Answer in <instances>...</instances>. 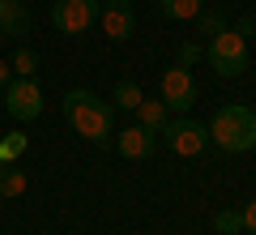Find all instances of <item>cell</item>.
<instances>
[{
  "label": "cell",
  "instance_id": "obj_3",
  "mask_svg": "<svg viewBox=\"0 0 256 235\" xmlns=\"http://www.w3.org/2000/svg\"><path fill=\"white\" fill-rule=\"evenodd\" d=\"M205 60L214 64L218 77H239L248 73V35H239L235 26H226L222 35H214L205 43Z\"/></svg>",
  "mask_w": 256,
  "mask_h": 235
},
{
  "label": "cell",
  "instance_id": "obj_19",
  "mask_svg": "<svg viewBox=\"0 0 256 235\" xmlns=\"http://www.w3.org/2000/svg\"><path fill=\"white\" fill-rule=\"evenodd\" d=\"M196 60H201V43H192V39H188V43L180 47V69H192Z\"/></svg>",
  "mask_w": 256,
  "mask_h": 235
},
{
  "label": "cell",
  "instance_id": "obj_17",
  "mask_svg": "<svg viewBox=\"0 0 256 235\" xmlns=\"http://www.w3.org/2000/svg\"><path fill=\"white\" fill-rule=\"evenodd\" d=\"M13 73H18V77H34V73H38L34 47H18V56H13Z\"/></svg>",
  "mask_w": 256,
  "mask_h": 235
},
{
  "label": "cell",
  "instance_id": "obj_2",
  "mask_svg": "<svg viewBox=\"0 0 256 235\" xmlns=\"http://www.w3.org/2000/svg\"><path fill=\"white\" fill-rule=\"evenodd\" d=\"M210 141L226 154H248L256 150V111L248 103H226V107L214 111L210 124Z\"/></svg>",
  "mask_w": 256,
  "mask_h": 235
},
{
  "label": "cell",
  "instance_id": "obj_23",
  "mask_svg": "<svg viewBox=\"0 0 256 235\" xmlns=\"http://www.w3.org/2000/svg\"><path fill=\"white\" fill-rule=\"evenodd\" d=\"M0 39H4V26H0Z\"/></svg>",
  "mask_w": 256,
  "mask_h": 235
},
{
  "label": "cell",
  "instance_id": "obj_9",
  "mask_svg": "<svg viewBox=\"0 0 256 235\" xmlns=\"http://www.w3.org/2000/svg\"><path fill=\"white\" fill-rule=\"evenodd\" d=\"M116 150L124 154V158H132V163H141V158H150V154L158 150V133L132 124V128H124V133H116Z\"/></svg>",
  "mask_w": 256,
  "mask_h": 235
},
{
  "label": "cell",
  "instance_id": "obj_15",
  "mask_svg": "<svg viewBox=\"0 0 256 235\" xmlns=\"http://www.w3.org/2000/svg\"><path fill=\"white\" fill-rule=\"evenodd\" d=\"M22 192H26V175L13 163H4L0 167V197H22Z\"/></svg>",
  "mask_w": 256,
  "mask_h": 235
},
{
  "label": "cell",
  "instance_id": "obj_20",
  "mask_svg": "<svg viewBox=\"0 0 256 235\" xmlns=\"http://www.w3.org/2000/svg\"><path fill=\"white\" fill-rule=\"evenodd\" d=\"M239 222H244V231H252V235H256V201H248V205L239 209Z\"/></svg>",
  "mask_w": 256,
  "mask_h": 235
},
{
  "label": "cell",
  "instance_id": "obj_6",
  "mask_svg": "<svg viewBox=\"0 0 256 235\" xmlns=\"http://www.w3.org/2000/svg\"><path fill=\"white\" fill-rule=\"evenodd\" d=\"M98 5L102 0H56L52 9V26L60 35H86L98 22Z\"/></svg>",
  "mask_w": 256,
  "mask_h": 235
},
{
  "label": "cell",
  "instance_id": "obj_16",
  "mask_svg": "<svg viewBox=\"0 0 256 235\" xmlns=\"http://www.w3.org/2000/svg\"><path fill=\"white\" fill-rule=\"evenodd\" d=\"M26 145H30V137H26V133H9V137H0V167L13 163V158H22V154H26Z\"/></svg>",
  "mask_w": 256,
  "mask_h": 235
},
{
  "label": "cell",
  "instance_id": "obj_22",
  "mask_svg": "<svg viewBox=\"0 0 256 235\" xmlns=\"http://www.w3.org/2000/svg\"><path fill=\"white\" fill-rule=\"evenodd\" d=\"M235 30H239V35H252L256 22H252V18H239V22H235Z\"/></svg>",
  "mask_w": 256,
  "mask_h": 235
},
{
  "label": "cell",
  "instance_id": "obj_12",
  "mask_svg": "<svg viewBox=\"0 0 256 235\" xmlns=\"http://www.w3.org/2000/svg\"><path fill=\"white\" fill-rule=\"evenodd\" d=\"M158 9H162V18H171V22H192L205 9V0H158Z\"/></svg>",
  "mask_w": 256,
  "mask_h": 235
},
{
  "label": "cell",
  "instance_id": "obj_5",
  "mask_svg": "<svg viewBox=\"0 0 256 235\" xmlns=\"http://www.w3.org/2000/svg\"><path fill=\"white\" fill-rule=\"evenodd\" d=\"M4 111H9L13 120H22V124H30V120L43 116V86L34 82V77H18V82L4 86Z\"/></svg>",
  "mask_w": 256,
  "mask_h": 235
},
{
  "label": "cell",
  "instance_id": "obj_10",
  "mask_svg": "<svg viewBox=\"0 0 256 235\" xmlns=\"http://www.w3.org/2000/svg\"><path fill=\"white\" fill-rule=\"evenodd\" d=\"M0 26H4V35H26L30 30V13L22 0H0Z\"/></svg>",
  "mask_w": 256,
  "mask_h": 235
},
{
  "label": "cell",
  "instance_id": "obj_4",
  "mask_svg": "<svg viewBox=\"0 0 256 235\" xmlns=\"http://www.w3.org/2000/svg\"><path fill=\"white\" fill-rule=\"evenodd\" d=\"M158 137H162V145H166L171 154H180V158H196V154L210 150V128L196 124V120H188V116L166 120Z\"/></svg>",
  "mask_w": 256,
  "mask_h": 235
},
{
  "label": "cell",
  "instance_id": "obj_1",
  "mask_svg": "<svg viewBox=\"0 0 256 235\" xmlns=\"http://www.w3.org/2000/svg\"><path fill=\"white\" fill-rule=\"evenodd\" d=\"M60 107H64L68 128H77V137H86L98 150L111 145V120H116V107L111 103H102L94 90H68Z\"/></svg>",
  "mask_w": 256,
  "mask_h": 235
},
{
  "label": "cell",
  "instance_id": "obj_21",
  "mask_svg": "<svg viewBox=\"0 0 256 235\" xmlns=\"http://www.w3.org/2000/svg\"><path fill=\"white\" fill-rule=\"evenodd\" d=\"M9 82H13V64H9V60H0V90H4Z\"/></svg>",
  "mask_w": 256,
  "mask_h": 235
},
{
  "label": "cell",
  "instance_id": "obj_7",
  "mask_svg": "<svg viewBox=\"0 0 256 235\" xmlns=\"http://www.w3.org/2000/svg\"><path fill=\"white\" fill-rule=\"evenodd\" d=\"M98 26L111 43H128L132 30H137V9L132 0H102L98 5Z\"/></svg>",
  "mask_w": 256,
  "mask_h": 235
},
{
  "label": "cell",
  "instance_id": "obj_8",
  "mask_svg": "<svg viewBox=\"0 0 256 235\" xmlns=\"http://www.w3.org/2000/svg\"><path fill=\"white\" fill-rule=\"evenodd\" d=\"M162 103L171 111H188L192 103H196V82H192V73L188 69H166L162 73Z\"/></svg>",
  "mask_w": 256,
  "mask_h": 235
},
{
  "label": "cell",
  "instance_id": "obj_18",
  "mask_svg": "<svg viewBox=\"0 0 256 235\" xmlns=\"http://www.w3.org/2000/svg\"><path fill=\"white\" fill-rule=\"evenodd\" d=\"M214 231H218V235H235V231H244V222H239V209H222V214L214 218Z\"/></svg>",
  "mask_w": 256,
  "mask_h": 235
},
{
  "label": "cell",
  "instance_id": "obj_13",
  "mask_svg": "<svg viewBox=\"0 0 256 235\" xmlns=\"http://www.w3.org/2000/svg\"><path fill=\"white\" fill-rule=\"evenodd\" d=\"M141 99H146V94H141V86L132 82V77L116 82V90H111V103H116V107H124V111H137V107H141Z\"/></svg>",
  "mask_w": 256,
  "mask_h": 235
},
{
  "label": "cell",
  "instance_id": "obj_11",
  "mask_svg": "<svg viewBox=\"0 0 256 235\" xmlns=\"http://www.w3.org/2000/svg\"><path fill=\"white\" fill-rule=\"evenodd\" d=\"M166 120H171V107H166L162 99H141V107H137V124H141V128H150V133H162Z\"/></svg>",
  "mask_w": 256,
  "mask_h": 235
},
{
  "label": "cell",
  "instance_id": "obj_14",
  "mask_svg": "<svg viewBox=\"0 0 256 235\" xmlns=\"http://www.w3.org/2000/svg\"><path fill=\"white\" fill-rule=\"evenodd\" d=\"M192 22H196V30H201L205 39H214V35H222V30H226V13H222V9H201Z\"/></svg>",
  "mask_w": 256,
  "mask_h": 235
}]
</instances>
